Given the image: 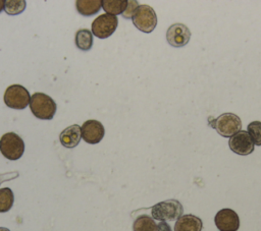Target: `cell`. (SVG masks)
<instances>
[{
	"label": "cell",
	"instance_id": "1",
	"mask_svg": "<svg viewBox=\"0 0 261 231\" xmlns=\"http://www.w3.org/2000/svg\"><path fill=\"white\" fill-rule=\"evenodd\" d=\"M30 108L32 113L39 119L50 120L56 112V103L44 93H35L31 97Z\"/></svg>",
	"mask_w": 261,
	"mask_h": 231
},
{
	"label": "cell",
	"instance_id": "2",
	"mask_svg": "<svg viewBox=\"0 0 261 231\" xmlns=\"http://www.w3.org/2000/svg\"><path fill=\"white\" fill-rule=\"evenodd\" d=\"M182 205L176 199H167L154 205L151 209L152 218L161 222L174 221L182 216Z\"/></svg>",
	"mask_w": 261,
	"mask_h": 231
},
{
	"label": "cell",
	"instance_id": "3",
	"mask_svg": "<svg viewBox=\"0 0 261 231\" xmlns=\"http://www.w3.org/2000/svg\"><path fill=\"white\" fill-rule=\"evenodd\" d=\"M209 124L223 137H231L233 134L241 131L242 127L241 118L230 112L220 114L217 118L210 121Z\"/></svg>",
	"mask_w": 261,
	"mask_h": 231
},
{
	"label": "cell",
	"instance_id": "4",
	"mask_svg": "<svg viewBox=\"0 0 261 231\" xmlns=\"http://www.w3.org/2000/svg\"><path fill=\"white\" fill-rule=\"evenodd\" d=\"M0 152L8 160H17L24 152L23 140L16 133L7 132L0 139Z\"/></svg>",
	"mask_w": 261,
	"mask_h": 231
},
{
	"label": "cell",
	"instance_id": "5",
	"mask_svg": "<svg viewBox=\"0 0 261 231\" xmlns=\"http://www.w3.org/2000/svg\"><path fill=\"white\" fill-rule=\"evenodd\" d=\"M3 100L7 107L21 110L30 105L31 96L24 86L20 84H11L5 90Z\"/></svg>",
	"mask_w": 261,
	"mask_h": 231
},
{
	"label": "cell",
	"instance_id": "6",
	"mask_svg": "<svg viewBox=\"0 0 261 231\" xmlns=\"http://www.w3.org/2000/svg\"><path fill=\"white\" fill-rule=\"evenodd\" d=\"M132 19L135 26L143 33H151L157 25L155 10L147 4L139 5Z\"/></svg>",
	"mask_w": 261,
	"mask_h": 231
},
{
	"label": "cell",
	"instance_id": "7",
	"mask_svg": "<svg viewBox=\"0 0 261 231\" xmlns=\"http://www.w3.org/2000/svg\"><path fill=\"white\" fill-rule=\"evenodd\" d=\"M118 19L114 15L104 13L95 18L92 22V34L99 39L110 37L116 30Z\"/></svg>",
	"mask_w": 261,
	"mask_h": 231
},
{
	"label": "cell",
	"instance_id": "8",
	"mask_svg": "<svg viewBox=\"0 0 261 231\" xmlns=\"http://www.w3.org/2000/svg\"><path fill=\"white\" fill-rule=\"evenodd\" d=\"M254 146L255 145L252 138L246 130H241L237 132L228 140L229 149L240 156H247L253 153L255 148Z\"/></svg>",
	"mask_w": 261,
	"mask_h": 231
},
{
	"label": "cell",
	"instance_id": "9",
	"mask_svg": "<svg viewBox=\"0 0 261 231\" xmlns=\"http://www.w3.org/2000/svg\"><path fill=\"white\" fill-rule=\"evenodd\" d=\"M191 39V31L184 23H173L166 32V40L172 47L186 46Z\"/></svg>",
	"mask_w": 261,
	"mask_h": 231
},
{
	"label": "cell",
	"instance_id": "10",
	"mask_svg": "<svg viewBox=\"0 0 261 231\" xmlns=\"http://www.w3.org/2000/svg\"><path fill=\"white\" fill-rule=\"evenodd\" d=\"M216 227L220 231H237L240 227V218L231 209H221L214 218Z\"/></svg>",
	"mask_w": 261,
	"mask_h": 231
},
{
	"label": "cell",
	"instance_id": "11",
	"mask_svg": "<svg viewBox=\"0 0 261 231\" xmlns=\"http://www.w3.org/2000/svg\"><path fill=\"white\" fill-rule=\"evenodd\" d=\"M82 128V137L88 143L94 145L102 140L105 130L103 124L95 119H90L84 122L81 126Z\"/></svg>",
	"mask_w": 261,
	"mask_h": 231
},
{
	"label": "cell",
	"instance_id": "12",
	"mask_svg": "<svg viewBox=\"0 0 261 231\" xmlns=\"http://www.w3.org/2000/svg\"><path fill=\"white\" fill-rule=\"evenodd\" d=\"M82 138V128L77 124H72L63 129L59 134V140L65 148L71 149L76 147Z\"/></svg>",
	"mask_w": 261,
	"mask_h": 231
},
{
	"label": "cell",
	"instance_id": "13",
	"mask_svg": "<svg viewBox=\"0 0 261 231\" xmlns=\"http://www.w3.org/2000/svg\"><path fill=\"white\" fill-rule=\"evenodd\" d=\"M203 227L202 220L192 214L182 215L174 225V231H201Z\"/></svg>",
	"mask_w": 261,
	"mask_h": 231
},
{
	"label": "cell",
	"instance_id": "14",
	"mask_svg": "<svg viewBox=\"0 0 261 231\" xmlns=\"http://www.w3.org/2000/svg\"><path fill=\"white\" fill-rule=\"evenodd\" d=\"M75 7L82 15L90 16L97 13L102 7V1L100 0H77L75 1Z\"/></svg>",
	"mask_w": 261,
	"mask_h": 231
},
{
	"label": "cell",
	"instance_id": "15",
	"mask_svg": "<svg viewBox=\"0 0 261 231\" xmlns=\"http://www.w3.org/2000/svg\"><path fill=\"white\" fill-rule=\"evenodd\" d=\"M75 45L83 51H88L93 46V34L90 30L81 28L75 33Z\"/></svg>",
	"mask_w": 261,
	"mask_h": 231
},
{
	"label": "cell",
	"instance_id": "16",
	"mask_svg": "<svg viewBox=\"0 0 261 231\" xmlns=\"http://www.w3.org/2000/svg\"><path fill=\"white\" fill-rule=\"evenodd\" d=\"M127 6L126 0H104L102 1V8L106 13L116 16L122 14Z\"/></svg>",
	"mask_w": 261,
	"mask_h": 231
},
{
	"label": "cell",
	"instance_id": "17",
	"mask_svg": "<svg viewBox=\"0 0 261 231\" xmlns=\"http://www.w3.org/2000/svg\"><path fill=\"white\" fill-rule=\"evenodd\" d=\"M134 231H157V224L148 215L139 216L133 224Z\"/></svg>",
	"mask_w": 261,
	"mask_h": 231
},
{
	"label": "cell",
	"instance_id": "18",
	"mask_svg": "<svg viewBox=\"0 0 261 231\" xmlns=\"http://www.w3.org/2000/svg\"><path fill=\"white\" fill-rule=\"evenodd\" d=\"M14 201V195L9 187L0 188V213L8 212Z\"/></svg>",
	"mask_w": 261,
	"mask_h": 231
},
{
	"label": "cell",
	"instance_id": "19",
	"mask_svg": "<svg viewBox=\"0 0 261 231\" xmlns=\"http://www.w3.org/2000/svg\"><path fill=\"white\" fill-rule=\"evenodd\" d=\"M25 8V1L23 0H8L5 1L4 10L9 15H16L21 13Z\"/></svg>",
	"mask_w": 261,
	"mask_h": 231
},
{
	"label": "cell",
	"instance_id": "20",
	"mask_svg": "<svg viewBox=\"0 0 261 231\" xmlns=\"http://www.w3.org/2000/svg\"><path fill=\"white\" fill-rule=\"evenodd\" d=\"M248 133L254 145L261 146V121H253L248 125Z\"/></svg>",
	"mask_w": 261,
	"mask_h": 231
},
{
	"label": "cell",
	"instance_id": "21",
	"mask_svg": "<svg viewBox=\"0 0 261 231\" xmlns=\"http://www.w3.org/2000/svg\"><path fill=\"white\" fill-rule=\"evenodd\" d=\"M138 7H139V3L137 1H134V0L127 1V6H126L124 12L122 13V16L124 18H133Z\"/></svg>",
	"mask_w": 261,
	"mask_h": 231
},
{
	"label": "cell",
	"instance_id": "22",
	"mask_svg": "<svg viewBox=\"0 0 261 231\" xmlns=\"http://www.w3.org/2000/svg\"><path fill=\"white\" fill-rule=\"evenodd\" d=\"M18 176V172L15 171V172H8V173H5V174H0V184L4 181H8V180H11L13 178H16Z\"/></svg>",
	"mask_w": 261,
	"mask_h": 231
},
{
	"label": "cell",
	"instance_id": "23",
	"mask_svg": "<svg viewBox=\"0 0 261 231\" xmlns=\"http://www.w3.org/2000/svg\"><path fill=\"white\" fill-rule=\"evenodd\" d=\"M157 231H172L171 227L166 222H160L157 225Z\"/></svg>",
	"mask_w": 261,
	"mask_h": 231
},
{
	"label": "cell",
	"instance_id": "24",
	"mask_svg": "<svg viewBox=\"0 0 261 231\" xmlns=\"http://www.w3.org/2000/svg\"><path fill=\"white\" fill-rule=\"evenodd\" d=\"M5 7V1L4 0H0V12L4 9Z\"/></svg>",
	"mask_w": 261,
	"mask_h": 231
},
{
	"label": "cell",
	"instance_id": "25",
	"mask_svg": "<svg viewBox=\"0 0 261 231\" xmlns=\"http://www.w3.org/2000/svg\"><path fill=\"white\" fill-rule=\"evenodd\" d=\"M0 231H10V230L5 228V227H0Z\"/></svg>",
	"mask_w": 261,
	"mask_h": 231
}]
</instances>
